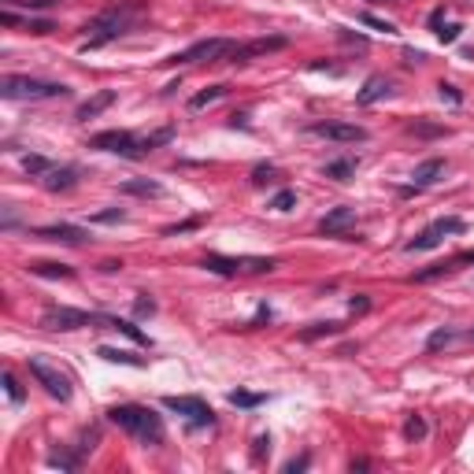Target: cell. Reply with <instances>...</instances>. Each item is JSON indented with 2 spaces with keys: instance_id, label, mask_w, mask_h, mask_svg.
Listing matches in <instances>:
<instances>
[{
  "instance_id": "6da1fadb",
  "label": "cell",
  "mask_w": 474,
  "mask_h": 474,
  "mask_svg": "<svg viewBox=\"0 0 474 474\" xmlns=\"http://www.w3.org/2000/svg\"><path fill=\"white\" fill-rule=\"evenodd\" d=\"M108 419L141 445H160L163 434H167L163 430V419L145 404H115V408H108Z\"/></svg>"
},
{
  "instance_id": "7a4b0ae2",
  "label": "cell",
  "mask_w": 474,
  "mask_h": 474,
  "mask_svg": "<svg viewBox=\"0 0 474 474\" xmlns=\"http://www.w3.org/2000/svg\"><path fill=\"white\" fill-rule=\"evenodd\" d=\"M138 8H141V0H126V4H112V8H104V12H100L97 19L86 26L89 38L82 41V52L100 49V45L115 41L118 34H123L126 26H130V19H134V12H138Z\"/></svg>"
},
{
  "instance_id": "3957f363",
  "label": "cell",
  "mask_w": 474,
  "mask_h": 474,
  "mask_svg": "<svg viewBox=\"0 0 474 474\" xmlns=\"http://www.w3.org/2000/svg\"><path fill=\"white\" fill-rule=\"evenodd\" d=\"M71 89L60 82H45L30 75H4L0 78V97L4 100H52V97H67Z\"/></svg>"
},
{
  "instance_id": "277c9868",
  "label": "cell",
  "mask_w": 474,
  "mask_h": 474,
  "mask_svg": "<svg viewBox=\"0 0 474 474\" xmlns=\"http://www.w3.org/2000/svg\"><path fill=\"white\" fill-rule=\"evenodd\" d=\"M41 326H45V330H82V326H100V315L60 304V308H45Z\"/></svg>"
},
{
  "instance_id": "5b68a950",
  "label": "cell",
  "mask_w": 474,
  "mask_h": 474,
  "mask_svg": "<svg viewBox=\"0 0 474 474\" xmlns=\"http://www.w3.org/2000/svg\"><path fill=\"white\" fill-rule=\"evenodd\" d=\"M89 149L115 152V156H126V160H141L145 156L141 138H134L130 130H104V134H97V138H89Z\"/></svg>"
},
{
  "instance_id": "8992f818",
  "label": "cell",
  "mask_w": 474,
  "mask_h": 474,
  "mask_svg": "<svg viewBox=\"0 0 474 474\" xmlns=\"http://www.w3.org/2000/svg\"><path fill=\"white\" fill-rule=\"evenodd\" d=\"M449 234H463V219H452V215H449V219H437V223H430L419 237H412L404 249H408V252H430V249H437V245H441Z\"/></svg>"
},
{
  "instance_id": "52a82bcc",
  "label": "cell",
  "mask_w": 474,
  "mask_h": 474,
  "mask_svg": "<svg viewBox=\"0 0 474 474\" xmlns=\"http://www.w3.org/2000/svg\"><path fill=\"white\" fill-rule=\"evenodd\" d=\"M30 375L45 386V393H49V397H56V400H63V404H67L71 393H75V389H71V378L63 375V371L52 367L49 360H30Z\"/></svg>"
},
{
  "instance_id": "ba28073f",
  "label": "cell",
  "mask_w": 474,
  "mask_h": 474,
  "mask_svg": "<svg viewBox=\"0 0 474 474\" xmlns=\"http://www.w3.org/2000/svg\"><path fill=\"white\" fill-rule=\"evenodd\" d=\"M237 41H226V38H212V41H197L189 45L186 52L171 56V63H212V60H226L234 52Z\"/></svg>"
},
{
  "instance_id": "9c48e42d",
  "label": "cell",
  "mask_w": 474,
  "mask_h": 474,
  "mask_svg": "<svg viewBox=\"0 0 474 474\" xmlns=\"http://www.w3.org/2000/svg\"><path fill=\"white\" fill-rule=\"evenodd\" d=\"M163 408L182 415V419H189V423H197V426H212L215 423V412L200 397H163Z\"/></svg>"
},
{
  "instance_id": "30bf717a",
  "label": "cell",
  "mask_w": 474,
  "mask_h": 474,
  "mask_svg": "<svg viewBox=\"0 0 474 474\" xmlns=\"http://www.w3.org/2000/svg\"><path fill=\"white\" fill-rule=\"evenodd\" d=\"M308 134L326 138V141H337V145H360V141H367V130L356 126V123H312V126H308Z\"/></svg>"
},
{
  "instance_id": "8fae6325",
  "label": "cell",
  "mask_w": 474,
  "mask_h": 474,
  "mask_svg": "<svg viewBox=\"0 0 474 474\" xmlns=\"http://www.w3.org/2000/svg\"><path fill=\"white\" fill-rule=\"evenodd\" d=\"M278 49H286V38H256V41L234 45V52L226 60H230V63H249V60L267 56V52H278Z\"/></svg>"
},
{
  "instance_id": "7c38bea8",
  "label": "cell",
  "mask_w": 474,
  "mask_h": 474,
  "mask_svg": "<svg viewBox=\"0 0 474 474\" xmlns=\"http://www.w3.org/2000/svg\"><path fill=\"white\" fill-rule=\"evenodd\" d=\"M352 223H356V208H334V212L323 215L319 230H323L326 237H341V234H349Z\"/></svg>"
},
{
  "instance_id": "4fadbf2b",
  "label": "cell",
  "mask_w": 474,
  "mask_h": 474,
  "mask_svg": "<svg viewBox=\"0 0 474 474\" xmlns=\"http://www.w3.org/2000/svg\"><path fill=\"white\" fill-rule=\"evenodd\" d=\"M34 237H45V241H67V245H82L86 241V230L71 223H52V226H38Z\"/></svg>"
},
{
  "instance_id": "5bb4252c",
  "label": "cell",
  "mask_w": 474,
  "mask_h": 474,
  "mask_svg": "<svg viewBox=\"0 0 474 474\" xmlns=\"http://www.w3.org/2000/svg\"><path fill=\"white\" fill-rule=\"evenodd\" d=\"M112 104H115V89H100V93H93L89 100H82L75 118H78V123H89V118H97L100 112H108Z\"/></svg>"
},
{
  "instance_id": "9a60e30c",
  "label": "cell",
  "mask_w": 474,
  "mask_h": 474,
  "mask_svg": "<svg viewBox=\"0 0 474 474\" xmlns=\"http://www.w3.org/2000/svg\"><path fill=\"white\" fill-rule=\"evenodd\" d=\"M41 186L49 193H67V189L78 186V171L75 167H52L49 175H41Z\"/></svg>"
},
{
  "instance_id": "2e32d148",
  "label": "cell",
  "mask_w": 474,
  "mask_h": 474,
  "mask_svg": "<svg viewBox=\"0 0 474 474\" xmlns=\"http://www.w3.org/2000/svg\"><path fill=\"white\" fill-rule=\"evenodd\" d=\"M386 93H389V78L371 75L367 82H363V89L356 93V104H360V108H367V104H375V100H382Z\"/></svg>"
},
{
  "instance_id": "e0dca14e",
  "label": "cell",
  "mask_w": 474,
  "mask_h": 474,
  "mask_svg": "<svg viewBox=\"0 0 474 474\" xmlns=\"http://www.w3.org/2000/svg\"><path fill=\"white\" fill-rule=\"evenodd\" d=\"M441 175H445V160H441V156H430V160H423V163H419V167L412 171V182H415V186H434V182L441 178Z\"/></svg>"
},
{
  "instance_id": "ac0fdd59",
  "label": "cell",
  "mask_w": 474,
  "mask_h": 474,
  "mask_svg": "<svg viewBox=\"0 0 474 474\" xmlns=\"http://www.w3.org/2000/svg\"><path fill=\"white\" fill-rule=\"evenodd\" d=\"M100 326H108V330H118L123 337H130L134 345H149V337H145L134 323H126V319H115V315H100Z\"/></svg>"
},
{
  "instance_id": "d6986e66",
  "label": "cell",
  "mask_w": 474,
  "mask_h": 474,
  "mask_svg": "<svg viewBox=\"0 0 474 474\" xmlns=\"http://www.w3.org/2000/svg\"><path fill=\"white\" fill-rule=\"evenodd\" d=\"M118 189H123L126 197H163V186L152 182V178H130V182H123Z\"/></svg>"
},
{
  "instance_id": "ffe728a7",
  "label": "cell",
  "mask_w": 474,
  "mask_h": 474,
  "mask_svg": "<svg viewBox=\"0 0 474 474\" xmlns=\"http://www.w3.org/2000/svg\"><path fill=\"white\" fill-rule=\"evenodd\" d=\"M0 23H4V26H26L30 34H52V30H56L49 19H19L15 12H4V15H0Z\"/></svg>"
},
{
  "instance_id": "44dd1931",
  "label": "cell",
  "mask_w": 474,
  "mask_h": 474,
  "mask_svg": "<svg viewBox=\"0 0 474 474\" xmlns=\"http://www.w3.org/2000/svg\"><path fill=\"white\" fill-rule=\"evenodd\" d=\"M356 167H360V163H356L352 156H345V160L326 163L323 175H326V178H334V182H349V178H356Z\"/></svg>"
},
{
  "instance_id": "7402d4cb",
  "label": "cell",
  "mask_w": 474,
  "mask_h": 474,
  "mask_svg": "<svg viewBox=\"0 0 474 474\" xmlns=\"http://www.w3.org/2000/svg\"><path fill=\"white\" fill-rule=\"evenodd\" d=\"M204 267L208 271H215V275H237V271H245V263L241 260H230V256H204Z\"/></svg>"
},
{
  "instance_id": "603a6c76",
  "label": "cell",
  "mask_w": 474,
  "mask_h": 474,
  "mask_svg": "<svg viewBox=\"0 0 474 474\" xmlns=\"http://www.w3.org/2000/svg\"><path fill=\"white\" fill-rule=\"evenodd\" d=\"M97 356H100V360H108V363H126V367H141L138 356H130L126 349H112V345H100Z\"/></svg>"
},
{
  "instance_id": "cb8c5ba5",
  "label": "cell",
  "mask_w": 474,
  "mask_h": 474,
  "mask_svg": "<svg viewBox=\"0 0 474 474\" xmlns=\"http://www.w3.org/2000/svg\"><path fill=\"white\" fill-rule=\"evenodd\" d=\"M30 275H41V278H75V271L67 263H30Z\"/></svg>"
},
{
  "instance_id": "d4e9b609",
  "label": "cell",
  "mask_w": 474,
  "mask_h": 474,
  "mask_svg": "<svg viewBox=\"0 0 474 474\" xmlns=\"http://www.w3.org/2000/svg\"><path fill=\"white\" fill-rule=\"evenodd\" d=\"M219 97H226V86H212V89H204V93H197L193 100H189V112H200V108L215 104Z\"/></svg>"
},
{
  "instance_id": "484cf974",
  "label": "cell",
  "mask_w": 474,
  "mask_h": 474,
  "mask_svg": "<svg viewBox=\"0 0 474 474\" xmlns=\"http://www.w3.org/2000/svg\"><path fill=\"white\" fill-rule=\"evenodd\" d=\"M456 330H449V326H441V330H434L430 337H426V352H437V349H445V345H452L456 341Z\"/></svg>"
},
{
  "instance_id": "4316f807",
  "label": "cell",
  "mask_w": 474,
  "mask_h": 474,
  "mask_svg": "<svg viewBox=\"0 0 474 474\" xmlns=\"http://www.w3.org/2000/svg\"><path fill=\"white\" fill-rule=\"evenodd\" d=\"M267 208H275V212H293L297 208V189H282V193H275Z\"/></svg>"
},
{
  "instance_id": "83f0119b",
  "label": "cell",
  "mask_w": 474,
  "mask_h": 474,
  "mask_svg": "<svg viewBox=\"0 0 474 474\" xmlns=\"http://www.w3.org/2000/svg\"><path fill=\"white\" fill-rule=\"evenodd\" d=\"M263 400H267L263 393H245V389H234V393H230V404L234 408H260Z\"/></svg>"
},
{
  "instance_id": "f1b7e54d",
  "label": "cell",
  "mask_w": 474,
  "mask_h": 474,
  "mask_svg": "<svg viewBox=\"0 0 474 474\" xmlns=\"http://www.w3.org/2000/svg\"><path fill=\"white\" fill-rule=\"evenodd\" d=\"M404 437H408V441H423V437H426V419L423 415H408Z\"/></svg>"
},
{
  "instance_id": "f546056e",
  "label": "cell",
  "mask_w": 474,
  "mask_h": 474,
  "mask_svg": "<svg viewBox=\"0 0 474 474\" xmlns=\"http://www.w3.org/2000/svg\"><path fill=\"white\" fill-rule=\"evenodd\" d=\"M171 138H175V126H163V130L149 134V138H141V145H145V152H152V149H160V145H167Z\"/></svg>"
},
{
  "instance_id": "4dcf8cb0",
  "label": "cell",
  "mask_w": 474,
  "mask_h": 474,
  "mask_svg": "<svg viewBox=\"0 0 474 474\" xmlns=\"http://www.w3.org/2000/svg\"><path fill=\"white\" fill-rule=\"evenodd\" d=\"M23 167L30 171L34 178H41V175H49V171H52V163L45 160V156H23Z\"/></svg>"
},
{
  "instance_id": "1f68e13d",
  "label": "cell",
  "mask_w": 474,
  "mask_h": 474,
  "mask_svg": "<svg viewBox=\"0 0 474 474\" xmlns=\"http://www.w3.org/2000/svg\"><path fill=\"white\" fill-rule=\"evenodd\" d=\"M408 134H415V138H441V134H445V126H434V123H419V118H415V123L408 126Z\"/></svg>"
},
{
  "instance_id": "d6a6232c",
  "label": "cell",
  "mask_w": 474,
  "mask_h": 474,
  "mask_svg": "<svg viewBox=\"0 0 474 474\" xmlns=\"http://www.w3.org/2000/svg\"><path fill=\"white\" fill-rule=\"evenodd\" d=\"M4 389H8V400H12V404H23V386L12 371H4Z\"/></svg>"
},
{
  "instance_id": "836d02e7",
  "label": "cell",
  "mask_w": 474,
  "mask_h": 474,
  "mask_svg": "<svg viewBox=\"0 0 474 474\" xmlns=\"http://www.w3.org/2000/svg\"><path fill=\"white\" fill-rule=\"evenodd\" d=\"M360 23H363V26H375V30H382V34H397V26H393V23L378 19V15H371V12H363V15H360Z\"/></svg>"
},
{
  "instance_id": "e575fe53",
  "label": "cell",
  "mask_w": 474,
  "mask_h": 474,
  "mask_svg": "<svg viewBox=\"0 0 474 474\" xmlns=\"http://www.w3.org/2000/svg\"><path fill=\"white\" fill-rule=\"evenodd\" d=\"M49 463H52V467H60V471H75V467H78V456H67V452H52V456H49Z\"/></svg>"
},
{
  "instance_id": "d590c367",
  "label": "cell",
  "mask_w": 474,
  "mask_h": 474,
  "mask_svg": "<svg viewBox=\"0 0 474 474\" xmlns=\"http://www.w3.org/2000/svg\"><path fill=\"white\" fill-rule=\"evenodd\" d=\"M126 219V212H118V208H108V212H97L93 215V223H100V226H115V223H123Z\"/></svg>"
},
{
  "instance_id": "8d00e7d4",
  "label": "cell",
  "mask_w": 474,
  "mask_h": 474,
  "mask_svg": "<svg viewBox=\"0 0 474 474\" xmlns=\"http://www.w3.org/2000/svg\"><path fill=\"white\" fill-rule=\"evenodd\" d=\"M437 93H441V100H449V104H463V93L456 86H449V82H441V86H437Z\"/></svg>"
},
{
  "instance_id": "74e56055",
  "label": "cell",
  "mask_w": 474,
  "mask_h": 474,
  "mask_svg": "<svg viewBox=\"0 0 474 474\" xmlns=\"http://www.w3.org/2000/svg\"><path fill=\"white\" fill-rule=\"evenodd\" d=\"M341 330V323H315L312 330H304V337H323V334H337Z\"/></svg>"
},
{
  "instance_id": "f35d334b",
  "label": "cell",
  "mask_w": 474,
  "mask_h": 474,
  "mask_svg": "<svg viewBox=\"0 0 474 474\" xmlns=\"http://www.w3.org/2000/svg\"><path fill=\"white\" fill-rule=\"evenodd\" d=\"M460 34H463V26L460 23H449L445 30H437V38H441L445 45H452V41H460Z\"/></svg>"
},
{
  "instance_id": "ab89813d",
  "label": "cell",
  "mask_w": 474,
  "mask_h": 474,
  "mask_svg": "<svg viewBox=\"0 0 474 474\" xmlns=\"http://www.w3.org/2000/svg\"><path fill=\"white\" fill-rule=\"evenodd\" d=\"M263 452H271V437H267V434H260V437H256V445H252V460L260 463V460H263Z\"/></svg>"
},
{
  "instance_id": "60d3db41",
  "label": "cell",
  "mask_w": 474,
  "mask_h": 474,
  "mask_svg": "<svg viewBox=\"0 0 474 474\" xmlns=\"http://www.w3.org/2000/svg\"><path fill=\"white\" fill-rule=\"evenodd\" d=\"M275 178H278L275 167H256V171H252V182H256V186H263V182H275Z\"/></svg>"
},
{
  "instance_id": "b9f144b4",
  "label": "cell",
  "mask_w": 474,
  "mask_h": 474,
  "mask_svg": "<svg viewBox=\"0 0 474 474\" xmlns=\"http://www.w3.org/2000/svg\"><path fill=\"white\" fill-rule=\"evenodd\" d=\"M308 463H312V456H297V460H289V463H286V467H282V471H286V474H297V471H304Z\"/></svg>"
},
{
  "instance_id": "7bdbcfd3",
  "label": "cell",
  "mask_w": 474,
  "mask_h": 474,
  "mask_svg": "<svg viewBox=\"0 0 474 474\" xmlns=\"http://www.w3.org/2000/svg\"><path fill=\"white\" fill-rule=\"evenodd\" d=\"M200 226V219H189V223H178V226H167L163 234H186V230H197Z\"/></svg>"
},
{
  "instance_id": "ee69618b",
  "label": "cell",
  "mask_w": 474,
  "mask_h": 474,
  "mask_svg": "<svg viewBox=\"0 0 474 474\" xmlns=\"http://www.w3.org/2000/svg\"><path fill=\"white\" fill-rule=\"evenodd\" d=\"M349 308H352V312H367L371 300H367V297H352V300H349Z\"/></svg>"
},
{
  "instance_id": "f6af8a7d",
  "label": "cell",
  "mask_w": 474,
  "mask_h": 474,
  "mask_svg": "<svg viewBox=\"0 0 474 474\" xmlns=\"http://www.w3.org/2000/svg\"><path fill=\"white\" fill-rule=\"evenodd\" d=\"M134 308H138V315H152V312H156V304H152V300H145V297H141Z\"/></svg>"
},
{
  "instance_id": "bcb514c9",
  "label": "cell",
  "mask_w": 474,
  "mask_h": 474,
  "mask_svg": "<svg viewBox=\"0 0 474 474\" xmlns=\"http://www.w3.org/2000/svg\"><path fill=\"white\" fill-rule=\"evenodd\" d=\"M463 337H471V341H474V326H471V330H467V334H463Z\"/></svg>"
}]
</instances>
